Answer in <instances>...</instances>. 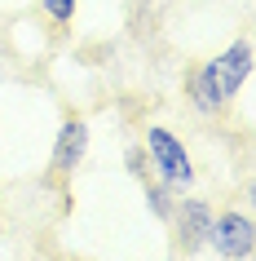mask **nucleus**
<instances>
[{"label":"nucleus","mask_w":256,"mask_h":261,"mask_svg":"<svg viewBox=\"0 0 256 261\" xmlns=\"http://www.w3.org/2000/svg\"><path fill=\"white\" fill-rule=\"evenodd\" d=\"M247 80H252V40H234L216 58H208L203 67H194L186 75L190 107L199 111V115H221L243 93Z\"/></svg>","instance_id":"obj_1"},{"label":"nucleus","mask_w":256,"mask_h":261,"mask_svg":"<svg viewBox=\"0 0 256 261\" xmlns=\"http://www.w3.org/2000/svg\"><path fill=\"white\" fill-rule=\"evenodd\" d=\"M141 151H146V168L150 177L168 186L173 195H186L194 186V164H190V151L186 142L177 138L173 128H163V124H150L146 138H141Z\"/></svg>","instance_id":"obj_2"},{"label":"nucleus","mask_w":256,"mask_h":261,"mask_svg":"<svg viewBox=\"0 0 256 261\" xmlns=\"http://www.w3.org/2000/svg\"><path fill=\"white\" fill-rule=\"evenodd\" d=\"M208 248H212L221 261H247L256 252V226L243 208H225L212 217V230H208Z\"/></svg>","instance_id":"obj_3"},{"label":"nucleus","mask_w":256,"mask_h":261,"mask_svg":"<svg viewBox=\"0 0 256 261\" xmlns=\"http://www.w3.org/2000/svg\"><path fill=\"white\" fill-rule=\"evenodd\" d=\"M212 217H216V208L208 204V199H199V195H177V204H173V230H177V248L181 252H203L208 248V230H212Z\"/></svg>","instance_id":"obj_4"},{"label":"nucleus","mask_w":256,"mask_h":261,"mask_svg":"<svg viewBox=\"0 0 256 261\" xmlns=\"http://www.w3.org/2000/svg\"><path fill=\"white\" fill-rule=\"evenodd\" d=\"M84 155H89V124H84L80 115H71V120H62V128H58L49 164H53L58 177H71V173L84 164Z\"/></svg>","instance_id":"obj_5"},{"label":"nucleus","mask_w":256,"mask_h":261,"mask_svg":"<svg viewBox=\"0 0 256 261\" xmlns=\"http://www.w3.org/2000/svg\"><path fill=\"white\" fill-rule=\"evenodd\" d=\"M141 186H146V208H150V213H155L159 221H168V217H173V204H177V195L168 191V186H159L155 177H146Z\"/></svg>","instance_id":"obj_6"},{"label":"nucleus","mask_w":256,"mask_h":261,"mask_svg":"<svg viewBox=\"0 0 256 261\" xmlns=\"http://www.w3.org/2000/svg\"><path fill=\"white\" fill-rule=\"evenodd\" d=\"M40 9L49 14V22H58V27H67L71 18H75V0H40Z\"/></svg>","instance_id":"obj_7"},{"label":"nucleus","mask_w":256,"mask_h":261,"mask_svg":"<svg viewBox=\"0 0 256 261\" xmlns=\"http://www.w3.org/2000/svg\"><path fill=\"white\" fill-rule=\"evenodd\" d=\"M128 173H133L137 181H146V177H150V168H146V151H141V146H128Z\"/></svg>","instance_id":"obj_8"},{"label":"nucleus","mask_w":256,"mask_h":261,"mask_svg":"<svg viewBox=\"0 0 256 261\" xmlns=\"http://www.w3.org/2000/svg\"><path fill=\"white\" fill-rule=\"evenodd\" d=\"M133 5H150V0H133Z\"/></svg>","instance_id":"obj_9"}]
</instances>
